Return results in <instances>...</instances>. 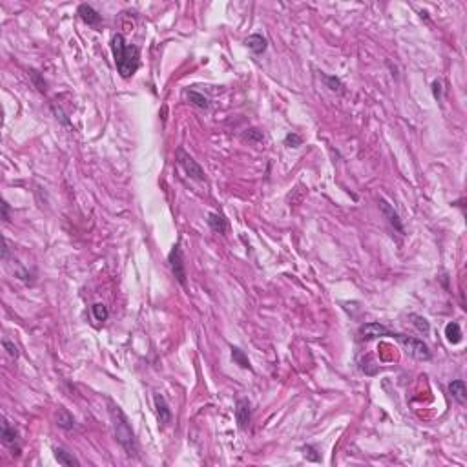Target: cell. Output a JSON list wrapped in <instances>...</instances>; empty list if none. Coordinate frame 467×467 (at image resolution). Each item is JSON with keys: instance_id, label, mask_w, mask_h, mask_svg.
Instances as JSON below:
<instances>
[{"instance_id": "obj_25", "label": "cell", "mask_w": 467, "mask_h": 467, "mask_svg": "<svg viewBox=\"0 0 467 467\" xmlns=\"http://www.w3.org/2000/svg\"><path fill=\"white\" fill-rule=\"evenodd\" d=\"M30 75H32L33 82L36 84V88H38V92H42V94H46V82L40 78V75H38V72H35V70H32L30 72Z\"/></svg>"}, {"instance_id": "obj_17", "label": "cell", "mask_w": 467, "mask_h": 467, "mask_svg": "<svg viewBox=\"0 0 467 467\" xmlns=\"http://www.w3.org/2000/svg\"><path fill=\"white\" fill-rule=\"evenodd\" d=\"M409 320H410V323H412V327H414L418 332L424 334V336H427V334L431 332V325H429V322H427L424 316H418V314H410Z\"/></svg>"}, {"instance_id": "obj_16", "label": "cell", "mask_w": 467, "mask_h": 467, "mask_svg": "<svg viewBox=\"0 0 467 467\" xmlns=\"http://www.w3.org/2000/svg\"><path fill=\"white\" fill-rule=\"evenodd\" d=\"M55 458H57V462L64 467H73V466L78 467L80 466V462H78L77 458L73 456V454H70L68 451H64V449H55Z\"/></svg>"}, {"instance_id": "obj_6", "label": "cell", "mask_w": 467, "mask_h": 467, "mask_svg": "<svg viewBox=\"0 0 467 467\" xmlns=\"http://www.w3.org/2000/svg\"><path fill=\"white\" fill-rule=\"evenodd\" d=\"M2 442L13 451V454H16V456L20 454V436H18V431L15 427H11L8 420L2 422Z\"/></svg>"}, {"instance_id": "obj_20", "label": "cell", "mask_w": 467, "mask_h": 467, "mask_svg": "<svg viewBox=\"0 0 467 467\" xmlns=\"http://www.w3.org/2000/svg\"><path fill=\"white\" fill-rule=\"evenodd\" d=\"M57 424L60 429H64V431H72L73 427H75V418H73L68 410H60L58 412V418H57Z\"/></svg>"}, {"instance_id": "obj_22", "label": "cell", "mask_w": 467, "mask_h": 467, "mask_svg": "<svg viewBox=\"0 0 467 467\" xmlns=\"http://www.w3.org/2000/svg\"><path fill=\"white\" fill-rule=\"evenodd\" d=\"M92 308H94V316H95L97 322H106V320L110 318L108 306L104 305V303H95Z\"/></svg>"}, {"instance_id": "obj_1", "label": "cell", "mask_w": 467, "mask_h": 467, "mask_svg": "<svg viewBox=\"0 0 467 467\" xmlns=\"http://www.w3.org/2000/svg\"><path fill=\"white\" fill-rule=\"evenodd\" d=\"M112 52H114L117 72L122 78L134 77L140 66V50L137 46L126 44L122 35L112 36Z\"/></svg>"}, {"instance_id": "obj_11", "label": "cell", "mask_w": 467, "mask_h": 467, "mask_svg": "<svg viewBox=\"0 0 467 467\" xmlns=\"http://www.w3.org/2000/svg\"><path fill=\"white\" fill-rule=\"evenodd\" d=\"M154 404H156V410H157V416H159V422H161L162 426H168V424L172 422V410H170V407H168L166 400H164V396L156 394L154 396Z\"/></svg>"}, {"instance_id": "obj_3", "label": "cell", "mask_w": 467, "mask_h": 467, "mask_svg": "<svg viewBox=\"0 0 467 467\" xmlns=\"http://www.w3.org/2000/svg\"><path fill=\"white\" fill-rule=\"evenodd\" d=\"M390 338L402 343V347L405 348V352L409 354L410 358L418 360V362H429V360L432 358L429 347H427L424 342L416 340V338L405 336V334H396V332H390Z\"/></svg>"}, {"instance_id": "obj_18", "label": "cell", "mask_w": 467, "mask_h": 467, "mask_svg": "<svg viewBox=\"0 0 467 467\" xmlns=\"http://www.w3.org/2000/svg\"><path fill=\"white\" fill-rule=\"evenodd\" d=\"M322 80L325 82V86H327L330 92H334V94H343V92H345V86H343V82L338 77H330V75L322 73Z\"/></svg>"}, {"instance_id": "obj_10", "label": "cell", "mask_w": 467, "mask_h": 467, "mask_svg": "<svg viewBox=\"0 0 467 467\" xmlns=\"http://www.w3.org/2000/svg\"><path fill=\"white\" fill-rule=\"evenodd\" d=\"M78 15H80V18H82L88 26H94L97 28L100 24V20H102V16H100V13L95 8H92L90 4H82L78 6Z\"/></svg>"}, {"instance_id": "obj_8", "label": "cell", "mask_w": 467, "mask_h": 467, "mask_svg": "<svg viewBox=\"0 0 467 467\" xmlns=\"http://www.w3.org/2000/svg\"><path fill=\"white\" fill-rule=\"evenodd\" d=\"M380 208H382V212H384V216L387 218V221L390 223V226L396 230V232L400 234H405V228L404 224H402V219L400 216H398V212L394 210V206H390L389 202L385 201V199H380Z\"/></svg>"}, {"instance_id": "obj_5", "label": "cell", "mask_w": 467, "mask_h": 467, "mask_svg": "<svg viewBox=\"0 0 467 467\" xmlns=\"http://www.w3.org/2000/svg\"><path fill=\"white\" fill-rule=\"evenodd\" d=\"M168 263H170V268L176 276V280L182 286H186V266H184V258H182V250L179 243L172 248L170 256H168Z\"/></svg>"}, {"instance_id": "obj_2", "label": "cell", "mask_w": 467, "mask_h": 467, "mask_svg": "<svg viewBox=\"0 0 467 467\" xmlns=\"http://www.w3.org/2000/svg\"><path fill=\"white\" fill-rule=\"evenodd\" d=\"M110 418H112V424H114V432L117 442L124 447V451L130 456H137L139 447H137V442H135V434L134 429H132L130 420H128V416L122 412L119 405L112 404V402H110Z\"/></svg>"}, {"instance_id": "obj_24", "label": "cell", "mask_w": 467, "mask_h": 467, "mask_svg": "<svg viewBox=\"0 0 467 467\" xmlns=\"http://www.w3.org/2000/svg\"><path fill=\"white\" fill-rule=\"evenodd\" d=\"M303 454H305V458L306 460H310V462H320V460H322V456L318 454V451L312 446L303 447Z\"/></svg>"}, {"instance_id": "obj_19", "label": "cell", "mask_w": 467, "mask_h": 467, "mask_svg": "<svg viewBox=\"0 0 467 467\" xmlns=\"http://www.w3.org/2000/svg\"><path fill=\"white\" fill-rule=\"evenodd\" d=\"M186 97H188V100H190L194 106H198V108H201V110L210 108V99L204 97L202 94H198V92H188Z\"/></svg>"}, {"instance_id": "obj_27", "label": "cell", "mask_w": 467, "mask_h": 467, "mask_svg": "<svg viewBox=\"0 0 467 467\" xmlns=\"http://www.w3.org/2000/svg\"><path fill=\"white\" fill-rule=\"evenodd\" d=\"M2 218H4V221H10V206H8V202H2Z\"/></svg>"}, {"instance_id": "obj_12", "label": "cell", "mask_w": 467, "mask_h": 467, "mask_svg": "<svg viewBox=\"0 0 467 467\" xmlns=\"http://www.w3.org/2000/svg\"><path fill=\"white\" fill-rule=\"evenodd\" d=\"M244 44L248 46L250 52H254L256 55H261V53L266 52V46H268V42H266L265 36L261 35H250L246 40H244Z\"/></svg>"}, {"instance_id": "obj_14", "label": "cell", "mask_w": 467, "mask_h": 467, "mask_svg": "<svg viewBox=\"0 0 467 467\" xmlns=\"http://www.w3.org/2000/svg\"><path fill=\"white\" fill-rule=\"evenodd\" d=\"M208 224H210V228L216 234H226V230H228L226 219L223 216H219V214H210L208 216Z\"/></svg>"}, {"instance_id": "obj_15", "label": "cell", "mask_w": 467, "mask_h": 467, "mask_svg": "<svg viewBox=\"0 0 467 467\" xmlns=\"http://www.w3.org/2000/svg\"><path fill=\"white\" fill-rule=\"evenodd\" d=\"M446 336L447 340H449V343H452V345H458V343L462 342L464 336H462V328H460V325H458L456 322L449 323L446 327Z\"/></svg>"}, {"instance_id": "obj_28", "label": "cell", "mask_w": 467, "mask_h": 467, "mask_svg": "<svg viewBox=\"0 0 467 467\" xmlns=\"http://www.w3.org/2000/svg\"><path fill=\"white\" fill-rule=\"evenodd\" d=\"M432 88H434V97L436 99H440V88H442L440 82H434L432 84Z\"/></svg>"}, {"instance_id": "obj_21", "label": "cell", "mask_w": 467, "mask_h": 467, "mask_svg": "<svg viewBox=\"0 0 467 467\" xmlns=\"http://www.w3.org/2000/svg\"><path fill=\"white\" fill-rule=\"evenodd\" d=\"M232 350V360L236 362V364L239 365V367H243V368H248V370H252V365H250V362H248V358L244 356V352L241 350V348H238V347H232L230 348Z\"/></svg>"}, {"instance_id": "obj_26", "label": "cell", "mask_w": 467, "mask_h": 467, "mask_svg": "<svg viewBox=\"0 0 467 467\" xmlns=\"http://www.w3.org/2000/svg\"><path fill=\"white\" fill-rule=\"evenodd\" d=\"M2 345H4V348L8 350V354H10L11 358H18V348H16L13 343L8 342V340H4V342H2Z\"/></svg>"}, {"instance_id": "obj_9", "label": "cell", "mask_w": 467, "mask_h": 467, "mask_svg": "<svg viewBox=\"0 0 467 467\" xmlns=\"http://www.w3.org/2000/svg\"><path fill=\"white\" fill-rule=\"evenodd\" d=\"M236 418H238L239 429L241 431H246L250 426V420H252V409H250L248 400H239L236 405Z\"/></svg>"}, {"instance_id": "obj_4", "label": "cell", "mask_w": 467, "mask_h": 467, "mask_svg": "<svg viewBox=\"0 0 467 467\" xmlns=\"http://www.w3.org/2000/svg\"><path fill=\"white\" fill-rule=\"evenodd\" d=\"M177 162H179V166L184 170V174H186L190 179H196V181H204V179H206L204 170H202L198 164V161H196L190 154H186L182 148L177 150Z\"/></svg>"}, {"instance_id": "obj_7", "label": "cell", "mask_w": 467, "mask_h": 467, "mask_svg": "<svg viewBox=\"0 0 467 467\" xmlns=\"http://www.w3.org/2000/svg\"><path fill=\"white\" fill-rule=\"evenodd\" d=\"M376 338H390V330L380 323H367L360 328V340L362 342H370Z\"/></svg>"}, {"instance_id": "obj_23", "label": "cell", "mask_w": 467, "mask_h": 467, "mask_svg": "<svg viewBox=\"0 0 467 467\" xmlns=\"http://www.w3.org/2000/svg\"><path fill=\"white\" fill-rule=\"evenodd\" d=\"M285 144L288 146V148H300V146L303 144V139H301L298 134H288L285 137Z\"/></svg>"}, {"instance_id": "obj_13", "label": "cell", "mask_w": 467, "mask_h": 467, "mask_svg": "<svg viewBox=\"0 0 467 467\" xmlns=\"http://www.w3.org/2000/svg\"><path fill=\"white\" fill-rule=\"evenodd\" d=\"M449 392H451V396L456 402H460V404H466L467 390H466V382H464V380H456V382H452V384L449 385Z\"/></svg>"}]
</instances>
